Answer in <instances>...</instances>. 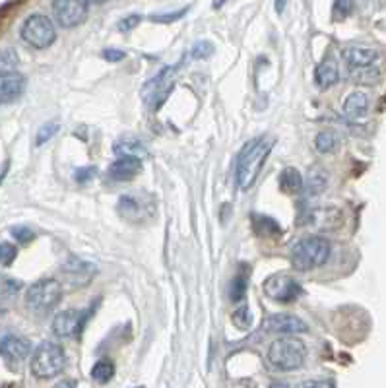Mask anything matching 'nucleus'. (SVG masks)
<instances>
[{"label":"nucleus","instance_id":"ea45409f","mask_svg":"<svg viewBox=\"0 0 386 388\" xmlns=\"http://www.w3.org/2000/svg\"><path fill=\"white\" fill-rule=\"evenodd\" d=\"M286 4H288V0H276V12L281 14V12L286 10Z\"/></svg>","mask_w":386,"mask_h":388},{"label":"nucleus","instance_id":"cd10ccee","mask_svg":"<svg viewBox=\"0 0 386 388\" xmlns=\"http://www.w3.org/2000/svg\"><path fill=\"white\" fill-rule=\"evenodd\" d=\"M354 8V0H336L334 4V20H343L350 16V12Z\"/></svg>","mask_w":386,"mask_h":388},{"label":"nucleus","instance_id":"ddd939ff","mask_svg":"<svg viewBox=\"0 0 386 388\" xmlns=\"http://www.w3.org/2000/svg\"><path fill=\"white\" fill-rule=\"evenodd\" d=\"M25 89V76L14 70H6L2 72L0 78V99L2 103H12L18 97L22 96Z\"/></svg>","mask_w":386,"mask_h":388},{"label":"nucleus","instance_id":"bb28decb","mask_svg":"<svg viewBox=\"0 0 386 388\" xmlns=\"http://www.w3.org/2000/svg\"><path fill=\"white\" fill-rule=\"evenodd\" d=\"M314 146H317V150L321 151V153H328L336 146V136H334L332 132H321L317 136V140H314Z\"/></svg>","mask_w":386,"mask_h":388},{"label":"nucleus","instance_id":"b1692460","mask_svg":"<svg viewBox=\"0 0 386 388\" xmlns=\"http://www.w3.org/2000/svg\"><path fill=\"white\" fill-rule=\"evenodd\" d=\"M354 70V80L359 84H375L376 80L380 78V70L378 68H352Z\"/></svg>","mask_w":386,"mask_h":388},{"label":"nucleus","instance_id":"f257e3e1","mask_svg":"<svg viewBox=\"0 0 386 388\" xmlns=\"http://www.w3.org/2000/svg\"><path fill=\"white\" fill-rule=\"evenodd\" d=\"M272 150V140L268 138H255L245 144L237 158V183L239 188L248 191L260 175V169L264 167V162Z\"/></svg>","mask_w":386,"mask_h":388},{"label":"nucleus","instance_id":"a19ab883","mask_svg":"<svg viewBox=\"0 0 386 388\" xmlns=\"http://www.w3.org/2000/svg\"><path fill=\"white\" fill-rule=\"evenodd\" d=\"M224 2H226V0H215L214 8H222V6H224Z\"/></svg>","mask_w":386,"mask_h":388},{"label":"nucleus","instance_id":"2f4dec72","mask_svg":"<svg viewBox=\"0 0 386 388\" xmlns=\"http://www.w3.org/2000/svg\"><path fill=\"white\" fill-rule=\"evenodd\" d=\"M212 53H214V47H212L210 41H200V43L194 45L193 49L194 58H208Z\"/></svg>","mask_w":386,"mask_h":388},{"label":"nucleus","instance_id":"9d476101","mask_svg":"<svg viewBox=\"0 0 386 388\" xmlns=\"http://www.w3.org/2000/svg\"><path fill=\"white\" fill-rule=\"evenodd\" d=\"M87 313L84 311H74V309H68L63 311L54 316L53 321V332L58 338H74L80 334V330L84 328L86 323Z\"/></svg>","mask_w":386,"mask_h":388},{"label":"nucleus","instance_id":"37998d69","mask_svg":"<svg viewBox=\"0 0 386 388\" xmlns=\"http://www.w3.org/2000/svg\"><path fill=\"white\" fill-rule=\"evenodd\" d=\"M138 388H144V387H138Z\"/></svg>","mask_w":386,"mask_h":388},{"label":"nucleus","instance_id":"393cba45","mask_svg":"<svg viewBox=\"0 0 386 388\" xmlns=\"http://www.w3.org/2000/svg\"><path fill=\"white\" fill-rule=\"evenodd\" d=\"M61 130V122L58 120H51V122H45L43 127L37 132V138H35V144L37 146H43L45 142H49L53 136H56V132Z\"/></svg>","mask_w":386,"mask_h":388},{"label":"nucleus","instance_id":"4be33fe9","mask_svg":"<svg viewBox=\"0 0 386 388\" xmlns=\"http://www.w3.org/2000/svg\"><path fill=\"white\" fill-rule=\"evenodd\" d=\"M115 375V365L109 361V359H99L96 365L92 367V378L99 382V385H105Z\"/></svg>","mask_w":386,"mask_h":388},{"label":"nucleus","instance_id":"20e7f679","mask_svg":"<svg viewBox=\"0 0 386 388\" xmlns=\"http://www.w3.org/2000/svg\"><path fill=\"white\" fill-rule=\"evenodd\" d=\"M66 367L65 349L54 342L37 345L32 356V373L37 378H53L61 375Z\"/></svg>","mask_w":386,"mask_h":388},{"label":"nucleus","instance_id":"f03ea898","mask_svg":"<svg viewBox=\"0 0 386 388\" xmlns=\"http://www.w3.org/2000/svg\"><path fill=\"white\" fill-rule=\"evenodd\" d=\"M330 257V243L321 235H309L301 239L291 250V266L299 272L322 266Z\"/></svg>","mask_w":386,"mask_h":388},{"label":"nucleus","instance_id":"f704fd0d","mask_svg":"<svg viewBox=\"0 0 386 388\" xmlns=\"http://www.w3.org/2000/svg\"><path fill=\"white\" fill-rule=\"evenodd\" d=\"M301 388H336V382L332 378H326V380H309V382H303Z\"/></svg>","mask_w":386,"mask_h":388},{"label":"nucleus","instance_id":"dca6fc26","mask_svg":"<svg viewBox=\"0 0 386 388\" xmlns=\"http://www.w3.org/2000/svg\"><path fill=\"white\" fill-rule=\"evenodd\" d=\"M140 173L138 158H118L117 162L109 167V175L115 181H130Z\"/></svg>","mask_w":386,"mask_h":388},{"label":"nucleus","instance_id":"0eeeda50","mask_svg":"<svg viewBox=\"0 0 386 388\" xmlns=\"http://www.w3.org/2000/svg\"><path fill=\"white\" fill-rule=\"evenodd\" d=\"M89 2L87 0H54L53 14L61 28L72 30L86 22Z\"/></svg>","mask_w":386,"mask_h":388},{"label":"nucleus","instance_id":"f3484780","mask_svg":"<svg viewBox=\"0 0 386 388\" xmlns=\"http://www.w3.org/2000/svg\"><path fill=\"white\" fill-rule=\"evenodd\" d=\"M113 151L117 153L118 158H146V146L142 144L136 138H130V136H125V138H118L115 144H113Z\"/></svg>","mask_w":386,"mask_h":388},{"label":"nucleus","instance_id":"4c0bfd02","mask_svg":"<svg viewBox=\"0 0 386 388\" xmlns=\"http://www.w3.org/2000/svg\"><path fill=\"white\" fill-rule=\"evenodd\" d=\"M16 63H18V58H16V53H14V51L8 49V51H4V53H2V72H4V70H8V65L14 66Z\"/></svg>","mask_w":386,"mask_h":388},{"label":"nucleus","instance_id":"412c9836","mask_svg":"<svg viewBox=\"0 0 386 388\" xmlns=\"http://www.w3.org/2000/svg\"><path fill=\"white\" fill-rule=\"evenodd\" d=\"M118 212L125 217H129V219H132V217L138 219L142 214H146V212H144V206H142V202L138 200V196H130V194L120 196V200H118Z\"/></svg>","mask_w":386,"mask_h":388},{"label":"nucleus","instance_id":"6ab92c4d","mask_svg":"<svg viewBox=\"0 0 386 388\" xmlns=\"http://www.w3.org/2000/svg\"><path fill=\"white\" fill-rule=\"evenodd\" d=\"M314 78H317V84L322 87V89H328L332 87L338 78H340V70H338V65L334 61H324L319 65L317 72H314Z\"/></svg>","mask_w":386,"mask_h":388},{"label":"nucleus","instance_id":"aec40b11","mask_svg":"<svg viewBox=\"0 0 386 388\" xmlns=\"http://www.w3.org/2000/svg\"><path fill=\"white\" fill-rule=\"evenodd\" d=\"M279 188L288 194L299 193L301 188H303L301 173L297 169H293V167H286L283 171L279 173Z\"/></svg>","mask_w":386,"mask_h":388},{"label":"nucleus","instance_id":"e433bc0d","mask_svg":"<svg viewBox=\"0 0 386 388\" xmlns=\"http://www.w3.org/2000/svg\"><path fill=\"white\" fill-rule=\"evenodd\" d=\"M186 10H177L175 14H163V16H151V20L153 22H175V20H179L182 14Z\"/></svg>","mask_w":386,"mask_h":388},{"label":"nucleus","instance_id":"c756f323","mask_svg":"<svg viewBox=\"0 0 386 388\" xmlns=\"http://www.w3.org/2000/svg\"><path fill=\"white\" fill-rule=\"evenodd\" d=\"M233 323H235L237 328H243V330L250 326V314H248L247 307L237 309L235 313H233Z\"/></svg>","mask_w":386,"mask_h":388},{"label":"nucleus","instance_id":"c9c22d12","mask_svg":"<svg viewBox=\"0 0 386 388\" xmlns=\"http://www.w3.org/2000/svg\"><path fill=\"white\" fill-rule=\"evenodd\" d=\"M138 23L140 16H129V18H125L122 22L118 23V30H120V32H132Z\"/></svg>","mask_w":386,"mask_h":388},{"label":"nucleus","instance_id":"2eb2a0df","mask_svg":"<svg viewBox=\"0 0 386 388\" xmlns=\"http://www.w3.org/2000/svg\"><path fill=\"white\" fill-rule=\"evenodd\" d=\"M342 56L352 68H367L378 58V53L371 47H345Z\"/></svg>","mask_w":386,"mask_h":388},{"label":"nucleus","instance_id":"473e14b6","mask_svg":"<svg viewBox=\"0 0 386 388\" xmlns=\"http://www.w3.org/2000/svg\"><path fill=\"white\" fill-rule=\"evenodd\" d=\"M20 288H22V281H14L10 280V278H4V280H2V295H4V297L16 295Z\"/></svg>","mask_w":386,"mask_h":388},{"label":"nucleus","instance_id":"72a5a7b5","mask_svg":"<svg viewBox=\"0 0 386 388\" xmlns=\"http://www.w3.org/2000/svg\"><path fill=\"white\" fill-rule=\"evenodd\" d=\"M96 173H97L96 167H82V169H78V171L74 173V179L78 183H87Z\"/></svg>","mask_w":386,"mask_h":388},{"label":"nucleus","instance_id":"7ed1b4c3","mask_svg":"<svg viewBox=\"0 0 386 388\" xmlns=\"http://www.w3.org/2000/svg\"><path fill=\"white\" fill-rule=\"evenodd\" d=\"M307 359V345L295 336L278 338L268 347V361L279 371H295L301 369Z\"/></svg>","mask_w":386,"mask_h":388},{"label":"nucleus","instance_id":"6e6552de","mask_svg":"<svg viewBox=\"0 0 386 388\" xmlns=\"http://www.w3.org/2000/svg\"><path fill=\"white\" fill-rule=\"evenodd\" d=\"M264 293L268 295L270 299L278 303H291L295 301L301 295V285L297 281L293 280L291 276L286 274H276V276H270L268 280L264 281Z\"/></svg>","mask_w":386,"mask_h":388},{"label":"nucleus","instance_id":"c85d7f7f","mask_svg":"<svg viewBox=\"0 0 386 388\" xmlns=\"http://www.w3.org/2000/svg\"><path fill=\"white\" fill-rule=\"evenodd\" d=\"M0 257H2V266H10L12 262L18 257V248L10 243H2L0 245Z\"/></svg>","mask_w":386,"mask_h":388},{"label":"nucleus","instance_id":"423d86ee","mask_svg":"<svg viewBox=\"0 0 386 388\" xmlns=\"http://www.w3.org/2000/svg\"><path fill=\"white\" fill-rule=\"evenodd\" d=\"M22 39L35 49H47L56 39L54 23L43 16V14H33L22 25Z\"/></svg>","mask_w":386,"mask_h":388},{"label":"nucleus","instance_id":"39448f33","mask_svg":"<svg viewBox=\"0 0 386 388\" xmlns=\"http://www.w3.org/2000/svg\"><path fill=\"white\" fill-rule=\"evenodd\" d=\"M61 299H63V288H61V281L54 278L37 280L33 285H30V290L25 293V305L35 313L51 311L58 305Z\"/></svg>","mask_w":386,"mask_h":388},{"label":"nucleus","instance_id":"58836bf2","mask_svg":"<svg viewBox=\"0 0 386 388\" xmlns=\"http://www.w3.org/2000/svg\"><path fill=\"white\" fill-rule=\"evenodd\" d=\"M103 58L109 61V63H118V61L125 58V53H122V51H117V49H107V51H103Z\"/></svg>","mask_w":386,"mask_h":388},{"label":"nucleus","instance_id":"79ce46f5","mask_svg":"<svg viewBox=\"0 0 386 388\" xmlns=\"http://www.w3.org/2000/svg\"><path fill=\"white\" fill-rule=\"evenodd\" d=\"M87 2H94V4H101V2H105V0H87Z\"/></svg>","mask_w":386,"mask_h":388},{"label":"nucleus","instance_id":"a878e982","mask_svg":"<svg viewBox=\"0 0 386 388\" xmlns=\"http://www.w3.org/2000/svg\"><path fill=\"white\" fill-rule=\"evenodd\" d=\"M245 291H247V280L243 274H239L231 281V288H229V295H231V301H241L245 297Z\"/></svg>","mask_w":386,"mask_h":388},{"label":"nucleus","instance_id":"1a4fd4ad","mask_svg":"<svg viewBox=\"0 0 386 388\" xmlns=\"http://www.w3.org/2000/svg\"><path fill=\"white\" fill-rule=\"evenodd\" d=\"M173 72H175V68H163L160 74L144 86L142 96H144L146 103H148L151 109L160 107L161 103L167 99V96L171 94Z\"/></svg>","mask_w":386,"mask_h":388},{"label":"nucleus","instance_id":"7c9ffc66","mask_svg":"<svg viewBox=\"0 0 386 388\" xmlns=\"http://www.w3.org/2000/svg\"><path fill=\"white\" fill-rule=\"evenodd\" d=\"M12 237L16 239L18 243L25 245V243H30L35 235H33V231L30 227H12Z\"/></svg>","mask_w":386,"mask_h":388},{"label":"nucleus","instance_id":"4468645a","mask_svg":"<svg viewBox=\"0 0 386 388\" xmlns=\"http://www.w3.org/2000/svg\"><path fill=\"white\" fill-rule=\"evenodd\" d=\"M0 349H2V356L12 361H23L25 357L30 356L32 352V344L22 338V336L16 334H4L2 336V342H0Z\"/></svg>","mask_w":386,"mask_h":388},{"label":"nucleus","instance_id":"a211bd4d","mask_svg":"<svg viewBox=\"0 0 386 388\" xmlns=\"http://www.w3.org/2000/svg\"><path fill=\"white\" fill-rule=\"evenodd\" d=\"M367 111H369V97L365 96L363 91H354L343 103V115L352 120L365 117Z\"/></svg>","mask_w":386,"mask_h":388},{"label":"nucleus","instance_id":"5701e85b","mask_svg":"<svg viewBox=\"0 0 386 388\" xmlns=\"http://www.w3.org/2000/svg\"><path fill=\"white\" fill-rule=\"evenodd\" d=\"M326 173L319 169V167H311L309 169V175H307V191L311 194H319L326 188Z\"/></svg>","mask_w":386,"mask_h":388},{"label":"nucleus","instance_id":"9b49d317","mask_svg":"<svg viewBox=\"0 0 386 388\" xmlns=\"http://www.w3.org/2000/svg\"><path fill=\"white\" fill-rule=\"evenodd\" d=\"M266 330L268 332H276V334H303V332H307L309 330V326L305 321H301L299 316H295V314H290V313H278V314H272L266 319Z\"/></svg>","mask_w":386,"mask_h":388},{"label":"nucleus","instance_id":"f8f14e48","mask_svg":"<svg viewBox=\"0 0 386 388\" xmlns=\"http://www.w3.org/2000/svg\"><path fill=\"white\" fill-rule=\"evenodd\" d=\"M61 270H63L66 280L70 281L72 285H86L87 281L94 280V276H96L97 272V268L92 262L76 259V257H70V259L66 260L65 264L61 266Z\"/></svg>","mask_w":386,"mask_h":388}]
</instances>
